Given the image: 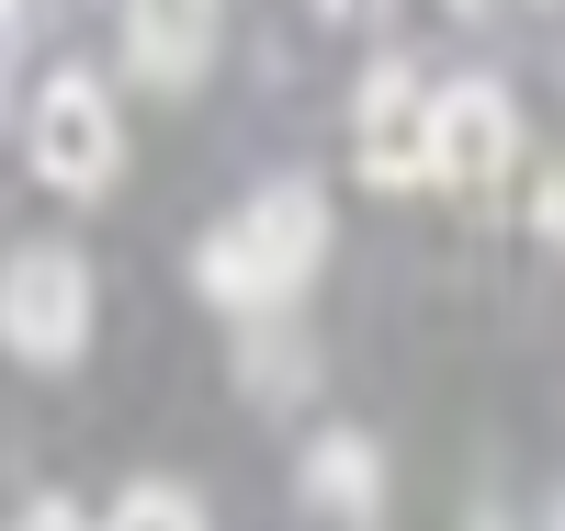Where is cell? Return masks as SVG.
<instances>
[{"instance_id": "9c48e42d", "label": "cell", "mask_w": 565, "mask_h": 531, "mask_svg": "<svg viewBox=\"0 0 565 531\" xmlns=\"http://www.w3.org/2000/svg\"><path fill=\"white\" fill-rule=\"evenodd\" d=\"M12 531H103V520H79V509H68V498H34V509H23V520H12Z\"/></svg>"}, {"instance_id": "3957f363", "label": "cell", "mask_w": 565, "mask_h": 531, "mask_svg": "<svg viewBox=\"0 0 565 531\" xmlns=\"http://www.w3.org/2000/svg\"><path fill=\"white\" fill-rule=\"evenodd\" d=\"M114 170H125V125H114V103H103V79H45L34 91V181H57L68 204H90V192H114Z\"/></svg>"}, {"instance_id": "6da1fadb", "label": "cell", "mask_w": 565, "mask_h": 531, "mask_svg": "<svg viewBox=\"0 0 565 531\" xmlns=\"http://www.w3.org/2000/svg\"><path fill=\"white\" fill-rule=\"evenodd\" d=\"M317 261H328V204H317V181H271V192H249L238 215L204 226L193 283H204L215 306H238V317H271V306L306 295Z\"/></svg>"}, {"instance_id": "7a4b0ae2", "label": "cell", "mask_w": 565, "mask_h": 531, "mask_svg": "<svg viewBox=\"0 0 565 531\" xmlns=\"http://www.w3.org/2000/svg\"><path fill=\"white\" fill-rule=\"evenodd\" d=\"M79 340H90V272L68 249H12L0 261V351L57 373V362H79Z\"/></svg>"}, {"instance_id": "ba28073f", "label": "cell", "mask_w": 565, "mask_h": 531, "mask_svg": "<svg viewBox=\"0 0 565 531\" xmlns=\"http://www.w3.org/2000/svg\"><path fill=\"white\" fill-rule=\"evenodd\" d=\"M103 531H204V509H193V498H181V487H125Z\"/></svg>"}, {"instance_id": "30bf717a", "label": "cell", "mask_w": 565, "mask_h": 531, "mask_svg": "<svg viewBox=\"0 0 565 531\" xmlns=\"http://www.w3.org/2000/svg\"><path fill=\"white\" fill-rule=\"evenodd\" d=\"M532 215H543V237L565 249V170H543V192H532Z\"/></svg>"}, {"instance_id": "277c9868", "label": "cell", "mask_w": 565, "mask_h": 531, "mask_svg": "<svg viewBox=\"0 0 565 531\" xmlns=\"http://www.w3.org/2000/svg\"><path fill=\"white\" fill-rule=\"evenodd\" d=\"M430 125H441V91L418 79L407 57H385L362 79V103H351V159L373 192H418L430 181Z\"/></svg>"}, {"instance_id": "8992f818", "label": "cell", "mask_w": 565, "mask_h": 531, "mask_svg": "<svg viewBox=\"0 0 565 531\" xmlns=\"http://www.w3.org/2000/svg\"><path fill=\"white\" fill-rule=\"evenodd\" d=\"M125 57L148 91H193L215 57V0H125Z\"/></svg>"}, {"instance_id": "8fae6325", "label": "cell", "mask_w": 565, "mask_h": 531, "mask_svg": "<svg viewBox=\"0 0 565 531\" xmlns=\"http://www.w3.org/2000/svg\"><path fill=\"white\" fill-rule=\"evenodd\" d=\"M463 12H498V0H463Z\"/></svg>"}, {"instance_id": "5b68a950", "label": "cell", "mask_w": 565, "mask_h": 531, "mask_svg": "<svg viewBox=\"0 0 565 531\" xmlns=\"http://www.w3.org/2000/svg\"><path fill=\"white\" fill-rule=\"evenodd\" d=\"M509 170H521V103L498 79H452L441 125H430V181L441 192H498Z\"/></svg>"}, {"instance_id": "52a82bcc", "label": "cell", "mask_w": 565, "mask_h": 531, "mask_svg": "<svg viewBox=\"0 0 565 531\" xmlns=\"http://www.w3.org/2000/svg\"><path fill=\"white\" fill-rule=\"evenodd\" d=\"M306 498H317V509H340V520H373V509H385V464H373V442L328 429V442L306 453Z\"/></svg>"}]
</instances>
